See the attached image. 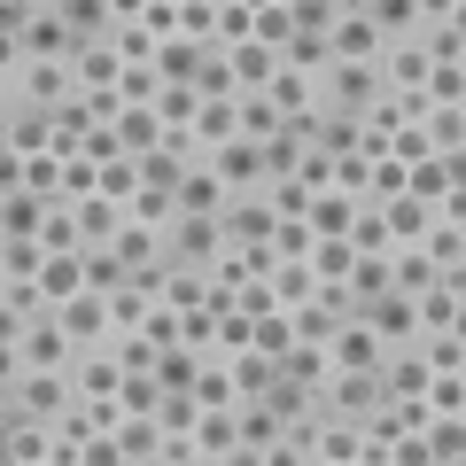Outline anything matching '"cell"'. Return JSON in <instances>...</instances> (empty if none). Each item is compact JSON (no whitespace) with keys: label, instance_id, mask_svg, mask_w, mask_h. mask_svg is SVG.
<instances>
[{"label":"cell","instance_id":"cell-1","mask_svg":"<svg viewBox=\"0 0 466 466\" xmlns=\"http://www.w3.org/2000/svg\"><path fill=\"white\" fill-rule=\"evenodd\" d=\"M78 404V373H8V420H63Z\"/></svg>","mask_w":466,"mask_h":466},{"label":"cell","instance_id":"cell-2","mask_svg":"<svg viewBox=\"0 0 466 466\" xmlns=\"http://www.w3.org/2000/svg\"><path fill=\"white\" fill-rule=\"evenodd\" d=\"M288 218L272 210V195H233L226 202V241H241V249H272V233H280Z\"/></svg>","mask_w":466,"mask_h":466},{"label":"cell","instance_id":"cell-3","mask_svg":"<svg viewBox=\"0 0 466 466\" xmlns=\"http://www.w3.org/2000/svg\"><path fill=\"white\" fill-rule=\"evenodd\" d=\"M366 327L381 334V350H420V296H397L389 288L381 303H366Z\"/></svg>","mask_w":466,"mask_h":466},{"label":"cell","instance_id":"cell-4","mask_svg":"<svg viewBox=\"0 0 466 466\" xmlns=\"http://www.w3.org/2000/svg\"><path fill=\"white\" fill-rule=\"evenodd\" d=\"M381 55H389L381 24L366 8H342V24H334V63H381Z\"/></svg>","mask_w":466,"mask_h":466},{"label":"cell","instance_id":"cell-5","mask_svg":"<svg viewBox=\"0 0 466 466\" xmlns=\"http://www.w3.org/2000/svg\"><path fill=\"white\" fill-rule=\"evenodd\" d=\"M381 366H389L381 334H373L366 319H350V327L334 334V373H381Z\"/></svg>","mask_w":466,"mask_h":466},{"label":"cell","instance_id":"cell-6","mask_svg":"<svg viewBox=\"0 0 466 466\" xmlns=\"http://www.w3.org/2000/svg\"><path fill=\"white\" fill-rule=\"evenodd\" d=\"M210 171L226 179V195H249V187H265V148L257 140H233V148L210 156Z\"/></svg>","mask_w":466,"mask_h":466},{"label":"cell","instance_id":"cell-7","mask_svg":"<svg viewBox=\"0 0 466 466\" xmlns=\"http://www.w3.org/2000/svg\"><path fill=\"white\" fill-rule=\"evenodd\" d=\"M226 179H218V171L210 164H195V171H187V187H179V218H218V226H226Z\"/></svg>","mask_w":466,"mask_h":466},{"label":"cell","instance_id":"cell-8","mask_svg":"<svg viewBox=\"0 0 466 466\" xmlns=\"http://www.w3.org/2000/svg\"><path fill=\"white\" fill-rule=\"evenodd\" d=\"M70 373H78V397H116V389L133 381L116 350H86V358H78V366H70Z\"/></svg>","mask_w":466,"mask_h":466},{"label":"cell","instance_id":"cell-9","mask_svg":"<svg viewBox=\"0 0 466 466\" xmlns=\"http://www.w3.org/2000/svg\"><path fill=\"white\" fill-rule=\"evenodd\" d=\"M381 381H389V397H428V389H435V366L420 358V350H389Z\"/></svg>","mask_w":466,"mask_h":466},{"label":"cell","instance_id":"cell-10","mask_svg":"<svg viewBox=\"0 0 466 466\" xmlns=\"http://www.w3.org/2000/svg\"><path fill=\"white\" fill-rule=\"evenodd\" d=\"M358 210H366V202H350V195H319L303 226H311L319 241H350V233H358Z\"/></svg>","mask_w":466,"mask_h":466},{"label":"cell","instance_id":"cell-11","mask_svg":"<svg viewBox=\"0 0 466 466\" xmlns=\"http://www.w3.org/2000/svg\"><path fill=\"white\" fill-rule=\"evenodd\" d=\"M78 233H86V249H116V233H125V210L116 202H78Z\"/></svg>","mask_w":466,"mask_h":466},{"label":"cell","instance_id":"cell-12","mask_svg":"<svg viewBox=\"0 0 466 466\" xmlns=\"http://www.w3.org/2000/svg\"><path fill=\"white\" fill-rule=\"evenodd\" d=\"M272 303H280V311L319 303V272H311V265H280V272H272Z\"/></svg>","mask_w":466,"mask_h":466},{"label":"cell","instance_id":"cell-13","mask_svg":"<svg viewBox=\"0 0 466 466\" xmlns=\"http://www.w3.org/2000/svg\"><path fill=\"white\" fill-rule=\"evenodd\" d=\"M389 272H397V296H428V288H435V257L428 249H397Z\"/></svg>","mask_w":466,"mask_h":466},{"label":"cell","instance_id":"cell-14","mask_svg":"<svg viewBox=\"0 0 466 466\" xmlns=\"http://www.w3.org/2000/svg\"><path fill=\"white\" fill-rule=\"evenodd\" d=\"M296 319V342H311V350H327L334 358V334H342V319L327 311V303H303V311H288Z\"/></svg>","mask_w":466,"mask_h":466},{"label":"cell","instance_id":"cell-15","mask_svg":"<svg viewBox=\"0 0 466 466\" xmlns=\"http://www.w3.org/2000/svg\"><path fill=\"white\" fill-rule=\"evenodd\" d=\"M195 350H164V366H156V389H164V397H195Z\"/></svg>","mask_w":466,"mask_h":466},{"label":"cell","instance_id":"cell-16","mask_svg":"<svg viewBox=\"0 0 466 466\" xmlns=\"http://www.w3.org/2000/svg\"><path fill=\"white\" fill-rule=\"evenodd\" d=\"M389 288H397V272H389V257H358V272H350V296H358V303H381Z\"/></svg>","mask_w":466,"mask_h":466},{"label":"cell","instance_id":"cell-17","mask_svg":"<svg viewBox=\"0 0 466 466\" xmlns=\"http://www.w3.org/2000/svg\"><path fill=\"white\" fill-rule=\"evenodd\" d=\"M311 249H319V233L303 226V218H288V226L272 233V257H280V265H311Z\"/></svg>","mask_w":466,"mask_h":466},{"label":"cell","instance_id":"cell-18","mask_svg":"<svg viewBox=\"0 0 466 466\" xmlns=\"http://www.w3.org/2000/svg\"><path fill=\"white\" fill-rule=\"evenodd\" d=\"M257 350H265L272 366H280L288 350H296V319H288V311H272V319H257Z\"/></svg>","mask_w":466,"mask_h":466},{"label":"cell","instance_id":"cell-19","mask_svg":"<svg viewBox=\"0 0 466 466\" xmlns=\"http://www.w3.org/2000/svg\"><path fill=\"white\" fill-rule=\"evenodd\" d=\"M179 39H195V47H218V8H210V0H187V8H179Z\"/></svg>","mask_w":466,"mask_h":466},{"label":"cell","instance_id":"cell-20","mask_svg":"<svg viewBox=\"0 0 466 466\" xmlns=\"http://www.w3.org/2000/svg\"><path fill=\"white\" fill-rule=\"evenodd\" d=\"M311 272H319V280H350V272H358V249H350V241H319Z\"/></svg>","mask_w":466,"mask_h":466},{"label":"cell","instance_id":"cell-21","mask_svg":"<svg viewBox=\"0 0 466 466\" xmlns=\"http://www.w3.org/2000/svg\"><path fill=\"white\" fill-rule=\"evenodd\" d=\"M412 202H428V210H443V195H451V179H443V164H412V187H404Z\"/></svg>","mask_w":466,"mask_h":466},{"label":"cell","instance_id":"cell-22","mask_svg":"<svg viewBox=\"0 0 466 466\" xmlns=\"http://www.w3.org/2000/svg\"><path fill=\"white\" fill-rule=\"evenodd\" d=\"M265 195H272V210H280V218H311V202H319V195H311L303 179H272Z\"/></svg>","mask_w":466,"mask_h":466},{"label":"cell","instance_id":"cell-23","mask_svg":"<svg viewBox=\"0 0 466 466\" xmlns=\"http://www.w3.org/2000/svg\"><path fill=\"white\" fill-rule=\"evenodd\" d=\"M420 358H428L435 373H466V342H459V334H428V350H420Z\"/></svg>","mask_w":466,"mask_h":466},{"label":"cell","instance_id":"cell-24","mask_svg":"<svg viewBox=\"0 0 466 466\" xmlns=\"http://www.w3.org/2000/svg\"><path fill=\"white\" fill-rule=\"evenodd\" d=\"M428 101H435V109H466V70H435V78H428Z\"/></svg>","mask_w":466,"mask_h":466},{"label":"cell","instance_id":"cell-25","mask_svg":"<svg viewBox=\"0 0 466 466\" xmlns=\"http://www.w3.org/2000/svg\"><path fill=\"white\" fill-rule=\"evenodd\" d=\"M140 24H148L156 39H171L179 32V8H171V0H140Z\"/></svg>","mask_w":466,"mask_h":466},{"label":"cell","instance_id":"cell-26","mask_svg":"<svg viewBox=\"0 0 466 466\" xmlns=\"http://www.w3.org/2000/svg\"><path fill=\"white\" fill-rule=\"evenodd\" d=\"M218 466H265V451H257V443H241V451H226Z\"/></svg>","mask_w":466,"mask_h":466},{"label":"cell","instance_id":"cell-27","mask_svg":"<svg viewBox=\"0 0 466 466\" xmlns=\"http://www.w3.org/2000/svg\"><path fill=\"white\" fill-rule=\"evenodd\" d=\"M140 466H171V459H164V451H156V459H140Z\"/></svg>","mask_w":466,"mask_h":466},{"label":"cell","instance_id":"cell-28","mask_svg":"<svg viewBox=\"0 0 466 466\" xmlns=\"http://www.w3.org/2000/svg\"><path fill=\"white\" fill-rule=\"evenodd\" d=\"M459 70H466V63H459Z\"/></svg>","mask_w":466,"mask_h":466}]
</instances>
